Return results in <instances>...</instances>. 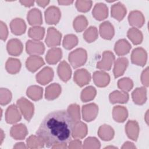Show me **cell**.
<instances>
[{"label": "cell", "mask_w": 149, "mask_h": 149, "mask_svg": "<svg viewBox=\"0 0 149 149\" xmlns=\"http://www.w3.org/2000/svg\"><path fill=\"white\" fill-rule=\"evenodd\" d=\"M109 98L112 104H124L126 103L129 100V95L127 92L115 90L109 94Z\"/></svg>", "instance_id": "4dcf8cb0"}, {"label": "cell", "mask_w": 149, "mask_h": 149, "mask_svg": "<svg viewBox=\"0 0 149 149\" xmlns=\"http://www.w3.org/2000/svg\"><path fill=\"white\" fill-rule=\"evenodd\" d=\"M116 148V147H112V146H108V147H105V148Z\"/></svg>", "instance_id": "94428289"}, {"label": "cell", "mask_w": 149, "mask_h": 149, "mask_svg": "<svg viewBox=\"0 0 149 149\" xmlns=\"http://www.w3.org/2000/svg\"><path fill=\"white\" fill-rule=\"evenodd\" d=\"M82 116L84 120L91 122L95 119L98 112V107L94 103L83 105L81 108Z\"/></svg>", "instance_id": "8992f818"}, {"label": "cell", "mask_w": 149, "mask_h": 149, "mask_svg": "<svg viewBox=\"0 0 149 149\" xmlns=\"http://www.w3.org/2000/svg\"><path fill=\"white\" fill-rule=\"evenodd\" d=\"M98 136L104 141H109L114 136V130L109 125H101L98 130Z\"/></svg>", "instance_id": "d6a6232c"}, {"label": "cell", "mask_w": 149, "mask_h": 149, "mask_svg": "<svg viewBox=\"0 0 149 149\" xmlns=\"http://www.w3.org/2000/svg\"><path fill=\"white\" fill-rule=\"evenodd\" d=\"M78 44V38L74 34L66 35L63 40V47L66 49H71Z\"/></svg>", "instance_id": "7bdbcfd3"}, {"label": "cell", "mask_w": 149, "mask_h": 149, "mask_svg": "<svg viewBox=\"0 0 149 149\" xmlns=\"http://www.w3.org/2000/svg\"><path fill=\"white\" fill-rule=\"evenodd\" d=\"M58 74L59 78L65 82L68 81L71 77L72 70L69 65L65 61H62L58 65L57 69Z\"/></svg>", "instance_id": "7402d4cb"}, {"label": "cell", "mask_w": 149, "mask_h": 149, "mask_svg": "<svg viewBox=\"0 0 149 149\" xmlns=\"http://www.w3.org/2000/svg\"><path fill=\"white\" fill-rule=\"evenodd\" d=\"M148 111H147L146 113V122L147 125H148V119H147V118H148Z\"/></svg>", "instance_id": "91938a15"}, {"label": "cell", "mask_w": 149, "mask_h": 149, "mask_svg": "<svg viewBox=\"0 0 149 149\" xmlns=\"http://www.w3.org/2000/svg\"><path fill=\"white\" fill-rule=\"evenodd\" d=\"M8 36V27L6 24L2 21L0 22V38L2 40L5 41Z\"/></svg>", "instance_id": "c3c4849f"}, {"label": "cell", "mask_w": 149, "mask_h": 149, "mask_svg": "<svg viewBox=\"0 0 149 149\" xmlns=\"http://www.w3.org/2000/svg\"><path fill=\"white\" fill-rule=\"evenodd\" d=\"M21 68L20 61L16 58H9L5 64L6 71L10 74H16L18 73Z\"/></svg>", "instance_id": "836d02e7"}, {"label": "cell", "mask_w": 149, "mask_h": 149, "mask_svg": "<svg viewBox=\"0 0 149 149\" xmlns=\"http://www.w3.org/2000/svg\"><path fill=\"white\" fill-rule=\"evenodd\" d=\"M129 64L128 59L125 57L118 58L114 62L113 70L115 78H118L123 74Z\"/></svg>", "instance_id": "2e32d148"}, {"label": "cell", "mask_w": 149, "mask_h": 149, "mask_svg": "<svg viewBox=\"0 0 149 149\" xmlns=\"http://www.w3.org/2000/svg\"><path fill=\"white\" fill-rule=\"evenodd\" d=\"M136 147L134 146V144L130 141H126L125 142L123 146L122 147V148H135Z\"/></svg>", "instance_id": "816d5d0a"}, {"label": "cell", "mask_w": 149, "mask_h": 149, "mask_svg": "<svg viewBox=\"0 0 149 149\" xmlns=\"http://www.w3.org/2000/svg\"><path fill=\"white\" fill-rule=\"evenodd\" d=\"M129 24L134 27H141L143 26L145 19L143 14L139 10H133L128 16Z\"/></svg>", "instance_id": "9a60e30c"}, {"label": "cell", "mask_w": 149, "mask_h": 149, "mask_svg": "<svg viewBox=\"0 0 149 149\" xmlns=\"http://www.w3.org/2000/svg\"><path fill=\"white\" fill-rule=\"evenodd\" d=\"M45 22L48 24H57L61 17V13L59 9L55 6L48 7L44 12Z\"/></svg>", "instance_id": "5b68a950"}, {"label": "cell", "mask_w": 149, "mask_h": 149, "mask_svg": "<svg viewBox=\"0 0 149 149\" xmlns=\"http://www.w3.org/2000/svg\"><path fill=\"white\" fill-rule=\"evenodd\" d=\"M10 27L12 33L19 36L24 33L26 30V24L22 19L15 18L11 21Z\"/></svg>", "instance_id": "cb8c5ba5"}, {"label": "cell", "mask_w": 149, "mask_h": 149, "mask_svg": "<svg viewBox=\"0 0 149 149\" xmlns=\"http://www.w3.org/2000/svg\"><path fill=\"white\" fill-rule=\"evenodd\" d=\"M134 102L137 105L144 104L147 100V90L144 87L136 88L132 93Z\"/></svg>", "instance_id": "4316f807"}, {"label": "cell", "mask_w": 149, "mask_h": 149, "mask_svg": "<svg viewBox=\"0 0 149 149\" xmlns=\"http://www.w3.org/2000/svg\"><path fill=\"white\" fill-rule=\"evenodd\" d=\"M12 100V93L7 88H1L0 90V103L2 105L8 104Z\"/></svg>", "instance_id": "bcb514c9"}, {"label": "cell", "mask_w": 149, "mask_h": 149, "mask_svg": "<svg viewBox=\"0 0 149 149\" xmlns=\"http://www.w3.org/2000/svg\"><path fill=\"white\" fill-rule=\"evenodd\" d=\"M118 87L122 91L128 92L132 90L133 87V81L128 77H124L119 79L118 81Z\"/></svg>", "instance_id": "ee69618b"}, {"label": "cell", "mask_w": 149, "mask_h": 149, "mask_svg": "<svg viewBox=\"0 0 149 149\" xmlns=\"http://www.w3.org/2000/svg\"><path fill=\"white\" fill-rule=\"evenodd\" d=\"M58 2L59 4L61 5H69L72 4L73 1H58Z\"/></svg>", "instance_id": "6f0895ef"}, {"label": "cell", "mask_w": 149, "mask_h": 149, "mask_svg": "<svg viewBox=\"0 0 149 149\" xmlns=\"http://www.w3.org/2000/svg\"><path fill=\"white\" fill-rule=\"evenodd\" d=\"M26 52L30 55H41L44 52L45 47L41 41L28 40L26 44Z\"/></svg>", "instance_id": "9c48e42d"}, {"label": "cell", "mask_w": 149, "mask_h": 149, "mask_svg": "<svg viewBox=\"0 0 149 149\" xmlns=\"http://www.w3.org/2000/svg\"><path fill=\"white\" fill-rule=\"evenodd\" d=\"M23 44L17 38L10 40L6 45V49L9 54L12 56H18L23 51Z\"/></svg>", "instance_id": "4fadbf2b"}, {"label": "cell", "mask_w": 149, "mask_h": 149, "mask_svg": "<svg viewBox=\"0 0 149 149\" xmlns=\"http://www.w3.org/2000/svg\"><path fill=\"white\" fill-rule=\"evenodd\" d=\"M62 34L54 27H49L47 30V34L45 40L49 47L58 46L61 44Z\"/></svg>", "instance_id": "277c9868"}, {"label": "cell", "mask_w": 149, "mask_h": 149, "mask_svg": "<svg viewBox=\"0 0 149 149\" xmlns=\"http://www.w3.org/2000/svg\"><path fill=\"white\" fill-rule=\"evenodd\" d=\"M61 93V86L58 83H52L46 87L45 97L48 100H53L58 98Z\"/></svg>", "instance_id": "f1b7e54d"}, {"label": "cell", "mask_w": 149, "mask_h": 149, "mask_svg": "<svg viewBox=\"0 0 149 149\" xmlns=\"http://www.w3.org/2000/svg\"><path fill=\"white\" fill-rule=\"evenodd\" d=\"M93 17L98 20H102L106 19L108 16V9L107 6L104 3H95L93 11Z\"/></svg>", "instance_id": "ac0fdd59"}, {"label": "cell", "mask_w": 149, "mask_h": 149, "mask_svg": "<svg viewBox=\"0 0 149 149\" xmlns=\"http://www.w3.org/2000/svg\"><path fill=\"white\" fill-rule=\"evenodd\" d=\"M17 106L12 104L8 107L5 112V120L8 123L13 124L20 120L22 116Z\"/></svg>", "instance_id": "30bf717a"}, {"label": "cell", "mask_w": 149, "mask_h": 149, "mask_svg": "<svg viewBox=\"0 0 149 149\" xmlns=\"http://www.w3.org/2000/svg\"><path fill=\"white\" fill-rule=\"evenodd\" d=\"M147 59V54L144 49L141 47L134 48L131 54V61L138 66H144Z\"/></svg>", "instance_id": "ba28073f"}, {"label": "cell", "mask_w": 149, "mask_h": 149, "mask_svg": "<svg viewBox=\"0 0 149 149\" xmlns=\"http://www.w3.org/2000/svg\"><path fill=\"white\" fill-rule=\"evenodd\" d=\"M4 137H5V134L3 132V130L2 129H1V143L0 144H1L3 140V139H4Z\"/></svg>", "instance_id": "680465c9"}, {"label": "cell", "mask_w": 149, "mask_h": 149, "mask_svg": "<svg viewBox=\"0 0 149 149\" xmlns=\"http://www.w3.org/2000/svg\"><path fill=\"white\" fill-rule=\"evenodd\" d=\"M127 10L125 5L118 2L111 6V16L119 22L121 21L126 14Z\"/></svg>", "instance_id": "d4e9b609"}, {"label": "cell", "mask_w": 149, "mask_h": 149, "mask_svg": "<svg viewBox=\"0 0 149 149\" xmlns=\"http://www.w3.org/2000/svg\"><path fill=\"white\" fill-rule=\"evenodd\" d=\"M87 54L86 51L81 48H77L69 54L68 59L70 65L74 68L83 66L86 62Z\"/></svg>", "instance_id": "7a4b0ae2"}, {"label": "cell", "mask_w": 149, "mask_h": 149, "mask_svg": "<svg viewBox=\"0 0 149 149\" xmlns=\"http://www.w3.org/2000/svg\"><path fill=\"white\" fill-rule=\"evenodd\" d=\"M16 104L24 119L29 122L34 114V107L33 104L24 97L19 99Z\"/></svg>", "instance_id": "3957f363"}, {"label": "cell", "mask_w": 149, "mask_h": 149, "mask_svg": "<svg viewBox=\"0 0 149 149\" xmlns=\"http://www.w3.org/2000/svg\"><path fill=\"white\" fill-rule=\"evenodd\" d=\"M45 34V29L40 26H33L28 31V36L34 41H39L43 38Z\"/></svg>", "instance_id": "8d00e7d4"}, {"label": "cell", "mask_w": 149, "mask_h": 149, "mask_svg": "<svg viewBox=\"0 0 149 149\" xmlns=\"http://www.w3.org/2000/svg\"><path fill=\"white\" fill-rule=\"evenodd\" d=\"M99 29L100 36L105 40H111L114 36V27L109 21H105L100 24Z\"/></svg>", "instance_id": "603a6c76"}, {"label": "cell", "mask_w": 149, "mask_h": 149, "mask_svg": "<svg viewBox=\"0 0 149 149\" xmlns=\"http://www.w3.org/2000/svg\"><path fill=\"white\" fill-rule=\"evenodd\" d=\"M115 60V55L110 51H105L102 53V59L97 62V68L102 70H109Z\"/></svg>", "instance_id": "52a82bcc"}, {"label": "cell", "mask_w": 149, "mask_h": 149, "mask_svg": "<svg viewBox=\"0 0 149 149\" xmlns=\"http://www.w3.org/2000/svg\"><path fill=\"white\" fill-rule=\"evenodd\" d=\"M125 132L129 139L134 141H137L139 133L138 123L136 120H128L125 126Z\"/></svg>", "instance_id": "e0dca14e"}, {"label": "cell", "mask_w": 149, "mask_h": 149, "mask_svg": "<svg viewBox=\"0 0 149 149\" xmlns=\"http://www.w3.org/2000/svg\"><path fill=\"white\" fill-rule=\"evenodd\" d=\"M131 48L130 44L126 40L120 39L115 43L114 50L118 56H123L128 54Z\"/></svg>", "instance_id": "83f0119b"}, {"label": "cell", "mask_w": 149, "mask_h": 149, "mask_svg": "<svg viewBox=\"0 0 149 149\" xmlns=\"http://www.w3.org/2000/svg\"><path fill=\"white\" fill-rule=\"evenodd\" d=\"M42 88L36 85L30 86L26 91L27 95L34 101H38L41 100L42 97Z\"/></svg>", "instance_id": "e575fe53"}, {"label": "cell", "mask_w": 149, "mask_h": 149, "mask_svg": "<svg viewBox=\"0 0 149 149\" xmlns=\"http://www.w3.org/2000/svg\"><path fill=\"white\" fill-rule=\"evenodd\" d=\"M27 147L29 148H43L45 144L43 140L38 136L31 135L27 140Z\"/></svg>", "instance_id": "74e56055"}, {"label": "cell", "mask_w": 149, "mask_h": 149, "mask_svg": "<svg viewBox=\"0 0 149 149\" xmlns=\"http://www.w3.org/2000/svg\"><path fill=\"white\" fill-rule=\"evenodd\" d=\"M87 134V127L84 122L79 121L73 123L72 136L75 139H83Z\"/></svg>", "instance_id": "484cf974"}, {"label": "cell", "mask_w": 149, "mask_h": 149, "mask_svg": "<svg viewBox=\"0 0 149 149\" xmlns=\"http://www.w3.org/2000/svg\"><path fill=\"white\" fill-rule=\"evenodd\" d=\"M73 123L67 111H55L44 118L36 135L43 140L47 147L66 144L71 140Z\"/></svg>", "instance_id": "6da1fadb"}, {"label": "cell", "mask_w": 149, "mask_h": 149, "mask_svg": "<svg viewBox=\"0 0 149 149\" xmlns=\"http://www.w3.org/2000/svg\"><path fill=\"white\" fill-rule=\"evenodd\" d=\"M20 2L26 7H30L34 5V1H20Z\"/></svg>", "instance_id": "f5cc1de1"}, {"label": "cell", "mask_w": 149, "mask_h": 149, "mask_svg": "<svg viewBox=\"0 0 149 149\" xmlns=\"http://www.w3.org/2000/svg\"><path fill=\"white\" fill-rule=\"evenodd\" d=\"M27 19L29 24L33 26H38L42 23L41 12L37 8L31 9L29 11Z\"/></svg>", "instance_id": "d6986e66"}, {"label": "cell", "mask_w": 149, "mask_h": 149, "mask_svg": "<svg viewBox=\"0 0 149 149\" xmlns=\"http://www.w3.org/2000/svg\"><path fill=\"white\" fill-rule=\"evenodd\" d=\"M82 144L81 141L79 140V139H75L73 140H72L69 142V146L68 147V148H82Z\"/></svg>", "instance_id": "f907efd6"}, {"label": "cell", "mask_w": 149, "mask_h": 149, "mask_svg": "<svg viewBox=\"0 0 149 149\" xmlns=\"http://www.w3.org/2000/svg\"><path fill=\"white\" fill-rule=\"evenodd\" d=\"M44 64L43 59L37 55H31L26 61V66L31 72H35Z\"/></svg>", "instance_id": "5bb4252c"}, {"label": "cell", "mask_w": 149, "mask_h": 149, "mask_svg": "<svg viewBox=\"0 0 149 149\" xmlns=\"http://www.w3.org/2000/svg\"><path fill=\"white\" fill-rule=\"evenodd\" d=\"M36 3L40 6L44 8L45 6H46L49 3V1H37Z\"/></svg>", "instance_id": "db71d44e"}, {"label": "cell", "mask_w": 149, "mask_h": 149, "mask_svg": "<svg viewBox=\"0 0 149 149\" xmlns=\"http://www.w3.org/2000/svg\"><path fill=\"white\" fill-rule=\"evenodd\" d=\"M90 80V73L85 69H77L74 73V81L80 87L88 84Z\"/></svg>", "instance_id": "7c38bea8"}, {"label": "cell", "mask_w": 149, "mask_h": 149, "mask_svg": "<svg viewBox=\"0 0 149 149\" xmlns=\"http://www.w3.org/2000/svg\"><path fill=\"white\" fill-rule=\"evenodd\" d=\"M92 3L91 1H77L75 5L78 11L87 12L91 9Z\"/></svg>", "instance_id": "7dc6e473"}, {"label": "cell", "mask_w": 149, "mask_h": 149, "mask_svg": "<svg viewBox=\"0 0 149 149\" xmlns=\"http://www.w3.org/2000/svg\"><path fill=\"white\" fill-rule=\"evenodd\" d=\"M62 50L59 48H52L49 49L45 56L47 62L50 65L56 64L61 59Z\"/></svg>", "instance_id": "f546056e"}, {"label": "cell", "mask_w": 149, "mask_h": 149, "mask_svg": "<svg viewBox=\"0 0 149 149\" xmlns=\"http://www.w3.org/2000/svg\"><path fill=\"white\" fill-rule=\"evenodd\" d=\"M28 131L26 126L22 123L13 125L10 131L11 137L15 140L24 139Z\"/></svg>", "instance_id": "44dd1931"}, {"label": "cell", "mask_w": 149, "mask_h": 149, "mask_svg": "<svg viewBox=\"0 0 149 149\" xmlns=\"http://www.w3.org/2000/svg\"><path fill=\"white\" fill-rule=\"evenodd\" d=\"M101 143L99 140L94 137H89L87 138L83 144V148H100Z\"/></svg>", "instance_id": "f6af8a7d"}, {"label": "cell", "mask_w": 149, "mask_h": 149, "mask_svg": "<svg viewBox=\"0 0 149 149\" xmlns=\"http://www.w3.org/2000/svg\"><path fill=\"white\" fill-rule=\"evenodd\" d=\"M112 116L116 122L119 123L123 122L127 118V110L124 107L119 105L115 106L112 110Z\"/></svg>", "instance_id": "1f68e13d"}, {"label": "cell", "mask_w": 149, "mask_h": 149, "mask_svg": "<svg viewBox=\"0 0 149 149\" xmlns=\"http://www.w3.org/2000/svg\"><path fill=\"white\" fill-rule=\"evenodd\" d=\"M96 89L93 86H88L84 88L81 93V100L83 102H88L93 100L96 95Z\"/></svg>", "instance_id": "ab89813d"}, {"label": "cell", "mask_w": 149, "mask_h": 149, "mask_svg": "<svg viewBox=\"0 0 149 149\" xmlns=\"http://www.w3.org/2000/svg\"><path fill=\"white\" fill-rule=\"evenodd\" d=\"M67 112L72 119L73 123L80 121V107L76 104H70L67 109Z\"/></svg>", "instance_id": "b9f144b4"}, {"label": "cell", "mask_w": 149, "mask_h": 149, "mask_svg": "<svg viewBox=\"0 0 149 149\" xmlns=\"http://www.w3.org/2000/svg\"><path fill=\"white\" fill-rule=\"evenodd\" d=\"M93 78L95 84L99 87L107 86L110 81L109 74L103 71H96L93 73Z\"/></svg>", "instance_id": "ffe728a7"}, {"label": "cell", "mask_w": 149, "mask_h": 149, "mask_svg": "<svg viewBox=\"0 0 149 149\" xmlns=\"http://www.w3.org/2000/svg\"><path fill=\"white\" fill-rule=\"evenodd\" d=\"M141 80L142 84L146 86H148V68L147 67L142 72L141 75Z\"/></svg>", "instance_id": "681fc988"}, {"label": "cell", "mask_w": 149, "mask_h": 149, "mask_svg": "<svg viewBox=\"0 0 149 149\" xmlns=\"http://www.w3.org/2000/svg\"><path fill=\"white\" fill-rule=\"evenodd\" d=\"M14 148H26L27 146H26L25 144L23 142H19L15 144L13 147Z\"/></svg>", "instance_id": "11a10c76"}, {"label": "cell", "mask_w": 149, "mask_h": 149, "mask_svg": "<svg viewBox=\"0 0 149 149\" xmlns=\"http://www.w3.org/2000/svg\"><path fill=\"white\" fill-rule=\"evenodd\" d=\"M88 25L87 18L83 15L77 16L73 20V26L76 32H81L83 31Z\"/></svg>", "instance_id": "f35d334b"}, {"label": "cell", "mask_w": 149, "mask_h": 149, "mask_svg": "<svg viewBox=\"0 0 149 149\" xmlns=\"http://www.w3.org/2000/svg\"><path fill=\"white\" fill-rule=\"evenodd\" d=\"M54 77V71L50 67L47 66L40 70L36 75L37 81L42 85L48 84Z\"/></svg>", "instance_id": "8fae6325"}, {"label": "cell", "mask_w": 149, "mask_h": 149, "mask_svg": "<svg viewBox=\"0 0 149 149\" xmlns=\"http://www.w3.org/2000/svg\"><path fill=\"white\" fill-rule=\"evenodd\" d=\"M98 36V30L96 27L90 26L83 33L84 39L88 43L95 41Z\"/></svg>", "instance_id": "60d3db41"}, {"label": "cell", "mask_w": 149, "mask_h": 149, "mask_svg": "<svg viewBox=\"0 0 149 149\" xmlns=\"http://www.w3.org/2000/svg\"><path fill=\"white\" fill-rule=\"evenodd\" d=\"M52 148H67L68 147L66 146V144H56L53 146H52Z\"/></svg>", "instance_id": "9f6ffc18"}, {"label": "cell", "mask_w": 149, "mask_h": 149, "mask_svg": "<svg viewBox=\"0 0 149 149\" xmlns=\"http://www.w3.org/2000/svg\"><path fill=\"white\" fill-rule=\"evenodd\" d=\"M127 36L134 45L141 44L143 38L141 31L136 27L130 28L127 31Z\"/></svg>", "instance_id": "d590c367"}]
</instances>
